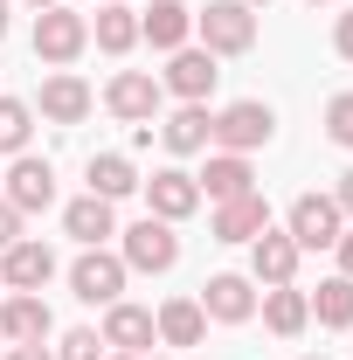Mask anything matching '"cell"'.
I'll use <instances>...</instances> for the list:
<instances>
[{
	"instance_id": "5bb4252c",
	"label": "cell",
	"mask_w": 353,
	"mask_h": 360,
	"mask_svg": "<svg viewBox=\"0 0 353 360\" xmlns=\"http://www.w3.org/2000/svg\"><path fill=\"white\" fill-rule=\"evenodd\" d=\"M153 132H160V146H167L174 160L208 153V146H215V111H208V104H180L174 118H153Z\"/></svg>"
},
{
	"instance_id": "2e32d148",
	"label": "cell",
	"mask_w": 353,
	"mask_h": 360,
	"mask_svg": "<svg viewBox=\"0 0 353 360\" xmlns=\"http://www.w3.org/2000/svg\"><path fill=\"white\" fill-rule=\"evenodd\" d=\"M298 257H305V250H298L284 229H264V236L250 243V284H264V291L270 284H291V277H298Z\"/></svg>"
},
{
	"instance_id": "f35d334b",
	"label": "cell",
	"mask_w": 353,
	"mask_h": 360,
	"mask_svg": "<svg viewBox=\"0 0 353 360\" xmlns=\"http://www.w3.org/2000/svg\"><path fill=\"white\" fill-rule=\"evenodd\" d=\"M305 7H326V0H305Z\"/></svg>"
},
{
	"instance_id": "60d3db41",
	"label": "cell",
	"mask_w": 353,
	"mask_h": 360,
	"mask_svg": "<svg viewBox=\"0 0 353 360\" xmlns=\"http://www.w3.org/2000/svg\"><path fill=\"white\" fill-rule=\"evenodd\" d=\"M97 7H111V0H97Z\"/></svg>"
},
{
	"instance_id": "ac0fdd59",
	"label": "cell",
	"mask_w": 353,
	"mask_h": 360,
	"mask_svg": "<svg viewBox=\"0 0 353 360\" xmlns=\"http://www.w3.org/2000/svg\"><path fill=\"white\" fill-rule=\"evenodd\" d=\"M139 42H153V49H187L194 42V7L187 0H153L146 14H139Z\"/></svg>"
},
{
	"instance_id": "8fae6325",
	"label": "cell",
	"mask_w": 353,
	"mask_h": 360,
	"mask_svg": "<svg viewBox=\"0 0 353 360\" xmlns=\"http://www.w3.org/2000/svg\"><path fill=\"white\" fill-rule=\"evenodd\" d=\"M201 312L215 319V326H243V319H257V284H250L243 270H215V277L201 284Z\"/></svg>"
},
{
	"instance_id": "d6986e66",
	"label": "cell",
	"mask_w": 353,
	"mask_h": 360,
	"mask_svg": "<svg viewBox=\"0 0 353 360\" xmlns=\"http://www.w3.org/2000/svg\"><path fill=\"white\" fill-rule=\"evenodd\" d=\"M56 333V319H49V298L42 291H7L0 298V340H49Z\"/></svg>"
},
{
	"instance_id": "4fadbf2b",
	"label": "cell",
	"mask_w": 353,
	"mask_h": 360,
	"mask_svg": "<svg viewBox=\"0 0 353 360\" xmlns=\"http://www.w3.org/2000/svg\"><path fill=\"white\" fill-rule=\"evenodd\" d=\"M90 104H97V97H90V84L77 77V70H49V77H42V97H35V111H42L49 125H84Z\"/></svg>"
},
{
	"instance_id": "7c38bea8",
	"label": "cell",
	"mask_w": 353,
	"mask_h": 360,
	"mask_svg": "<svg viewBox=\"0 0 353 360\" xmlns=\"http://www.w3.org/2000/svg\"><path fill=\"white\" fill-rule=\"evenodd\" d=\"M215 56H208V49H174V56H167V77H160V90H174L180 104H208V90H215Z\"/></svg>"
},
{
	"instance_id": "e0dca14e",
	"label": "cell",
	"mask_w": 353,
	"mask_h": 360,
	"mask_svg": "<svg viewBox=\"0 0 353 360\" xmlns=\"http://www.w3.org/2000/svg\"><path fill=\"white\" fill-rule=\"evenodd\" d=\"M160 340V326H153V312L146 305H104V347L111 354H132V360H146V347Z\"/></svg>"
},
{
	"instance_id": "30bf717a",
	"label": "cell",
	"mask_w": 353,
	"mask_h": 360,
	"mask_svg": "<svg viewBox=\"0 0 353 360\" xmlns=\"http://www.w3.org/2000/svg\"><path fill=\"white\" fill-rule=\"evenodd\" d=\"M49 277H56V250H49V243L21 236V243L0 250V291H42Z\"/></svg>"
},
{
	"instance_id": "b9f144b4",
	"label": "cell",
	"mask_w": 353,
	"mask_h": 360,
	"mask_svg": "<svg viewBox=\"0 0 353 360\" xmlns=\"http://www.w3.org/2000/svg\"><path fill=\"white\" fill-rule=\"evenodd\" d=\"M146 360H153V354H146Z\"/></svg>"
},
{
	"instance_id": "f1b7e54d",
	"label": "cell",
	"mask_w": 353,
	"mask_h": 360,
	"mask_svg": "<svg viewBox=\"0 0 353 360\" xmlns=\"http://www.w3.org/2000/svg\"><path fill=\"white\" fill-rule=\"evenodd\" d=\"M326 139H333V146H347V153H353V90H340V97L326 104Z\"/></svg>"
},
{
	"instance_id": "44dd1931",
	"label": "cell",
	"mask_w": 353,
	"mask_h": 360,
	"mask_svg": "<svg viewBox=\"0 0 353 360\" xmlns=\"http://www.w3.org/2000/svg\"><path fill=\"white\" fill-rule=\"evenodd\" d=\"M215 243H257L270 229V201L264 194H236V201H215Z\"/></svg>"
},
{
	"instance_id": "4dcf8cb0",
	"label": "cell",
	"mask_w": 353,
	"mask_h": 360,
	"mask_svg": "<svg viewBox=\"0 0 353 360\" xmlns=\"http://www.w3.org/2000/svg\"><path fill=\"white\" fill-rule=\"evenodd\" d=\"M333 49H340V56H347V63H353V7H347V14H340V21H333Z\"/></svg>"
},
{
	"instance_id": "cb8c5ba5",
	"label": "cell",
	"mask_w": 353,
	"mask_h": 360,
	"mask_svg": "<svg viewBox=\"0 0 353 360\" xmlns=\"http://www.w3.org/2000/svg\"><path fill=\"white\" fill-rule=\"evenodd\" d=\"M90 42L104 49V56H132V49H139V14H132V0H111V7H97V21H90Z\"/></svg>"
},
{
	"instance_id": "4316f807",
	"label": "cell",
	"mask_w": 353,
	"mask_h": 360,
	"mask_svg": "<svg viewBox=\"0 0 353 360\" xmlns=\"http://www.w3.org/2000/svg\"><path fill=\"white\" fill-rule=\"evenodd\" d=\"M28 139H35V104L0 97V153L14 160V153H28Z\"/></svg>"
},
{
	"instance_id": "83f0119b",
	"label": "cell",
	"mask_w": 353,
	"mask_h": 360,
	"mask_svg": "<svg viewBox=\"0 0 353 360\" xmlns=\"http://www.w3.org/2000/svg\"><path fill=\"white\" fill-rule=\"evenodd\" d=\"M56 360H104V333L70 326V333H63V347H56Z\"/></svg>"
},
{
	"instance_id": "277c9868",
	"label": "cell",
	"mask_w": 353,
	"mask_h": 360,
	"mask_svg": "<svg viewBox=\"0 0 353 360\" xmlns=\"http://www.w3.org/2000/svg\"><path fill=\"white\" fill-rule=\"evenodd\" d=\"M118 257H125V270L160 277V270L180 264V236H174V222H160V215H139L132 229H118Z\"/></svg>"
},
{
	"instance_id": "6da1fadb",
	"label": "cell",
	"mask_w": 353,
	"mask_h": 360,
	"mask_svg": "<svg viewBox=\"0 0 353 360\" xmlns=\"http://www.w3.org/2000/svg\"><path fill=\"white\" fill-rule=\"evenodd\" d=\"M194 35L208 56H250L257 49V7H243V0H208L201 14H194Z\"/></svg>"
},
{
	"instance_id": "836d02e7",
	"label": "cell",
	"mask_w": 353,
	"mask_h": 360,
	"mask_svg": "<svg viewBox=\"0 0 353 360\" xmlns=\"http://www.w3.org/2000/svg\"><path fill=\"white\" fill-rule=\"evenodd\" d=\"M333 250H340V277H353V229H340V243H333Z\"/></svg>"
},
{
	"instance_id": "7a4b0ae2",
	"label": "cell",
	"mask_w": 353,
	"mask_h": 360,
	"mask_svg": "<svg viewBox=\"0 0 353 360\" xmlns=\"http://www.w3.org/2000/svg\"><path fill=\"white\" fill-rule=\"evenodd\" d=\"M90 49V21L77 14V7H42L35 14V63H49V70H70L77 56Z\"/></svg>"
},
{
	"instance_id": "f546056e",
	"label": "cell",
	"mask_w": 353,
	"mask_h": 360,
	"mask_svg": "<svg viewBox=\"0 0 353 360\" xmlns=\"http://www.w3.org/2000/svg\"><path fill=\"white\" fill-rule=\"evenodd\" d=\"M21 222H28V215H21V208H7V201H0V250H7V243H21Z\"/></svg>"
},
{
	"instance_id": "ffe728a7",
	"label": "cell",
	"mask_w": 353,
	"mask_h": 360,
	"mask_svg": "<svg viewBox=\"0 0 353 360\" xmlns=\"http://www.w3.org/2000/svg\"><path fill=\"white\" fill-rule=\"evenodd\" d=\"M118 201H97V194H77L70 208H63V236L70 243H84V250H104L111 236H118V215H111Z\"/></svg>"
},
{
	"instance_id": "d590c367",
	"label": "cell",
	"mask_w": 353,
	"mask_h": 360,
	"mask_svg": "<svg viewBox=\"0 0 353 360\" xmlns=\"http://www.w3.org/2000/svg\"><path fill=\"white\" fill-rule=\"evenodd\" d=\"M243 7H270V0H243Z\"/></svg>"
},
{
	"instance_id": "3957f363",
	"label": "cell",
	"mask_w": 353,
	"mask_h": 360,
	"mask_svg": "<svg viewBox=\"0 0 353 360\" xmlns=\"http://www.w3.org/2000/svg\"><path fill=\"white\" fill-rule=\"evenodd\" d=\"M270 139H277V111L264 97H236L215 111V153H257Z\"/></svg>"
},
{
	"instance_id": "d6a6232c",
	"label": "cell",
	"mask_w": 353,
	"mask_h": 360,
	"mask_svg": "<svg viewBox=\"0 0 353 360\" xmlns=\"http://www.w3.org/2000/svg\"><path fill=\"white\" fill-rule=\"evenodd\" d=\"M333 201H340V215H347V222H353V167H347V174H340V187H333Z\"/></svg>"
},
{
	"instance_id": "d4e9b609",
	"label": "cell",
	"mask_w": 353,
	"mask_h": 360,
	"mask_svg": "<svg viewBox=\"0 0 353 360\" xmlns=\"http://www.w3.org/2000/svg\"><path fill=\"white\" fill-rule=\"evenodd\" d=\"M84 180H90L97 201H125V194H139V167L125 160V153H90Z\"/></svg>"
},
{
	"instance_id": "9c48e42d",
	"label": "cell",
	"mask_w": 353,
	"mask_h": 360,
	"mask_svg": "<svg viewBox=\"0 0 353 360\" xmlns=\"http://www.w3.org/2000/svg\"><path fill=\"white\" fill-rule=\"evenodd\" d=\"M139 187H146V215H160V222H187L201 208V187L187 167H153V180H139Z\"/></svg>"
},
{
	"instance_id": "8992f818",
	"label": "cell",
	"mask_w": 353,
	"mask_h": 360,
	"mask_svg": "<svg viewBox=\"0 0 353 360\" xmlns=\"http://www.w3.org/2000/svg\"><path fill=\"white\" fill-rule=\"evenodd\" d=\"M125 257L118 250H84L77 264H70V298H84V305H118L125 298Z\"/></svg>"
},
{
	"instance_id": "484cf974",
	"label": "cell",
	"mask_w": 353,
	"mask_h": 360,
	"mask_svg": "<svg viewBox=\"0 0 353 360\" xmlns=\"http://www.w3.org/2000/svg\"><path fill=\"white\" fill-rule=\"evenodd\" d=\"M305 298H312V319L319 326H353V277H326Z\"/></svg>"
},
{
	"instance_id": "ba28073f",
	"label": "cell",
	"mask_w": 353,
	"mask_h": 360,
	"mask_svg": "<svg viewBox=\"0 0 353 360\" xmlns=\"http://www.w3.org/2000/svg\"><path fill=\"white\" fill-rule=\"evenodd\" d=\"M340 229H347V215H340V201H333V194H298V201H291V215H284V236H291L298 250H333V243H340Z\"/></svg>"
},
{
	"instance_id": "74e56055",
	"label": "cell",
	"mask_w": 353,
	"mask_h": 360,
	"mask_svg": "<svg viewBox=\"0 0 353 360\" xmlns=\"http://www.w3.org/2000/svg\"><path fill=\"white\" fill-rule=\"evenodd\" d=\"M104 360H132V354H104Z\"/></svg>"
},
{
	"instance_id": "5b68a950",
	"label": "cell",
	"mask_w": 353,
	"mask_h": 360,
	"mask_svg": "<svg viewBox=\"0 0 353 360\" xmlns=\"http://www.w3.org/2000/svg\"><path fill=\"white\" fill-rule=\"evenodd\" d=\"M0 201H7V208H21V215L56 208V167H49L42 153H14V167L0 174Z\"/></svg>"
},
{
	"instance_id": "1f68e13d",
	"label": "cell",
	"mask_w": 353,
	"mask_h": 360,
	"mask_svg": "<svg viewBox=\"0 0 353 360\" xmlns=\"http://www.w3.org/2000/svg\"><path fill=\"white\" fill-rule=\"evenodd\" d=\"M7 360H56V347H42V340H21V347H14Z\"/></svg>"
},
{
	"instance_id": "603a6c76",
	"label": "cell",
	"mask_w": 353,
	"mask_h": 360,
	"mask_svg": "<svg viewBox=\"0 0 353 360\" xmlns=\"http://www.w3.org/2000/svg\"><path fill=\"white\" fill-rule=\"evenodd\" d=\"M264 326L277 333V340H298L312 326V298L298 291V284H270L264 291Z\"/></svg>"
},
{
	"instance_id": "7402d4cb",
	"label": "cell",
	"mask_w": 353,
	"mask_h": 360,
	"mask_svg": "<svg viewBox=\"0 0 353 360\" xmlns=\"http://www.w3.org/2000/svg\"><path fill=\"white\" fill-rule=\"evenodd\" d=\"M153 326H160L167 347H201V340H208V312H201V298H167V305L153 312Z\"/></svg>"
},
{
	"instance_id": "52a82bcc",
	"label": "cell",
	"mask_w": 353,
	"mask_h": 360,
	"mask_svg": "<svg viewBox=\"0 0 353 360\" xmlns=\"http://www.w3.org/2000/svg\"><path fill=\"white\" fill-rule=\"evenodd\" d=\"M160 104H167V90L153 70H118L111 84H104V111L111 118H125V125H153L160 118Z\"/></svg>"
},
{
	"instance_id": "e575fe53",
	"label": "cell",
	"mask_w": 353,
	"mask_h": 360,
	"mask_svg": "<svg viewBox=\"0 0 353 360\" xmlns=\"http://www.w3.org/2000/svg\"><path fill=\"white\" fill-rule=\"evenodd\" d=\"M7 21H14V7H7V0H0V35H7Z\"/></svg>"
},
{
	"instance_id": "8d00e7d4",
	"label": "cell",
	"mask_w": 353,
	"mask_h": 360,
	"mask_svg": "<svg viewBox=\"0 0 353 360\" xmlns=\"http://www.w3.org/2000/svg\"><path fill=\"white\" fill-rule=\"evenodd\" d=\"M28 7H56V0H28Z\"/></svg>"
},
{
	"instance_id": "ab89813d",
	"label": "cell",
	"mask_w": 353,
	"mask_h": 360,
	"mask_svg": "<svg viewBox=\"0 0 353 360\" xmlns=\"http://www.w3.org/2000/svg\"><path fill=\"white\" fill-rule=\"evenodd\" d=\"M305 360H326V354H305Z\"/></svg>"
},
{
	"instance_id": "9a60e30c",
	"label": "cell",
	"mask_w": 353,
	"mask_h": 360,
	"mask_svg": "<svg viewBox=\"0 0 353 360\" xmlns=\"http://www.w3.org/2000/svg\"><path fill=\"white\" fill-rule=\"evenodd\" d=\"M194 187H201V201H236V194H257V167H250V153H208Z\"/></svg>"
}]
</instances>
